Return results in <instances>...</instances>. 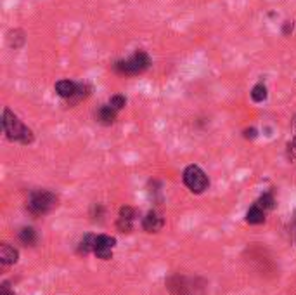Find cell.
I'll list each match as a JSON object with an SVG mask.
<instances>
[{
  "label": "cell",
  "mask_w": 296,
  "mask_h": 295,
  "mask_svg": "<svg viewBox=\"0 0 296 295\" xmlns=\"http://www.w3.org/2000/svg\"><path fill=\"white\" fill-rule=\"evenodd\" d=\"M2 125H4L5 134H7V137L11 141H18V143H23V144L31 143V139H33L31 130H29L26 125H23L21 120H19L11 110H7V108L4 110Z\"/></svg>",
  "instance_id": "1"
},
{
  "label": "cell",
  "mask_w": 296,
  "mask_h": 295,
  "mask_svg": "<svg viewBox=\"0 0 296 295\" xmlns=\"http://www.w3.org/2000/svg\"><path fill=\"white\" fill-rule=\"evenodd\" d=\"M151 64V58L147 56V52L144 51H137L134 56H130L128 59H123V61H116L113 64L114 71L120 75H140L149 68Z\"/></svg>",
  "instance_id": "2"
},
{
  "label": "cell",
  "mask_w": 296,
  "mask_h": 295,
  "mask_svg": "<svg viewBox=\"0 0 296 295\" xmlns=\"http://www.w3.org/2000/svg\"><path fill=\"white\" fill-rule=\"evenodd\" d=\"M57 205V198L51 191H35L28 200V208L31 214L44 215Z\"/></svg>",
  "instance_id": "3"
},
{
  "label": "cell",
  "mask_w": 296,
  "mask_h": 295,
  "mask_svg": "<svg viewBox=\"0 0 296 295\" xmlns=\"http://www.w3.org/2000/svg\"><path fill=\"white\" fill-rule=\"evenodd\" d=\"M184 182L192 193H203L208 188V177L197 165H189L184 170Z\"/></svg>",
  "instance_id": "4"
},
{
  "label": "cell",
  "mask_w": 296,
  "mask_h": 295,
  "mask_svg": "<svg viewBox=\"0 0 296 295\" xmlns=\"http://www.w3.org/2000/svg\"><path fill=\"white\" fill-rule=\"evenodd\" d=\"M114 238L106 235H101L95 238V243H94V254L97 255L99 259H103V261H108L111 259L113 255V248H114Z\"/></svg>",
  "instance_id": "5"
},
{
  "label": "cell",
  "mask_w": 296,
  "mask_h": 295,
  "mask_svg": "<svg viewBox=\"0 0 296 295\" xmlns=\"http://www.w3.org/2000/svg\"><path fill=\"white\" fill-rule=\"evenodd\" d=\"M134 221H135V212H134V208L123 206L120 210V217H118V228H120V231L128 233L132 229V226H134Z\"/></svg>",
  "instance_id": "6"
},
{
  "label": "cell",
  "mask_w": 296,
  "mask_h": 295,
  "mask_svg": "<svg viewBox=\"0 0 296 295\" xmlns=\"http://www.w3.org/2000/svg\"><path fill=\"white\" fill-rule=\"evenodd\" d=\"M77 90H78V84H75V82L71 80H59L57 84H55V92L61 97H64V99L75 97Z\"/></svg>",
  "instance_id": "7"
},
{
  "label": "cell",
  "mask_w": 296,
  "mask_h": 295,
  "mask_svg": "<svg viewBox=\"0 0 296 295\" xmlns=\"http://www.w3.org/2000/svg\"><path fill=\"white\" fill-rule=\"evenodd\" d=\"M142 228L146 229L147 233H156L163 228V219H161V215H158L156 212H149V214L144 217Z\"/></svg>",
  "instance_id": "8"
},
{
  "label": "cell",
  "mask_w": 296,
  "mask_h": 295,
  "mask_svg": "<svg viewBox=\"0 0 296 295\" xmlns=\"http://www.w3.org/2000/svg\"><path fill=\"white\" fill-rule=\"evenodd\" d=\"M116 113L118 111L114 110L111 104H104V106L99 108L97 111V120L104 125H111L114 122V118H116Z\"/></svg>",
  "instance_id": "9"
},
{
  "label": "cell",
  "mask_w": 296,
  "mask_h": 295,
  "mask_svg": "<svg viewBox=\"0 0 296 295\" xmlns=\"http://www.w3.org/2000/svg\"><path fill=\"white\" fill-rule=\"evenodd\" d=\"M246 221H248L249 224H262V222L265 221V210L260 208L255 203L248 210V214H246Z\"/></svg>",
  "instance_id": "10"
},
{
  "label": "cell",
  "mask_w": 296,
  "mask_h": 295,
  "mask_svg": "<svg viewBox=\"0 0 296 295\" xmlns=\"http://www.w3.org/2000/svg\"><path fill=\"white\" fill-rule=\"evenodd\" d=\"M0 261H2V264H14L16 261H18V250L12 247H9V245H4V247L0 248Z\"/></svg>",
  "instance_id": "11"
},
{
  "label": "cell",
  "mask_w": 296,
  "mask_h": 295,
  "mask_svg": "<svg viewBox=\"0 0 296 295\" xmlns=\"http://www.w3.org/2000/svg\"><path fill=\"white\" fill-rule=\"evenodd\" d=\"M251 97H253V101H256V103L265 101L267 99V87L263 84H256L255 87L251 88Z\"/></svg>",
  "instance_id": "12"
},
{
  "label": "cell",
  "mask_w": 296,
  "mask_h": 295,
  "mask_svg": "<svg viewBox=\"0 0 296 295\" xmlns=\"http://www.w3.org/2000/svg\"><path fill=\"white\" fill-rule=\"evenodd\" d=\"M19 238H21V241L25 245H33L35 241H37V235H35V231H33L31 228H25L21 233H19Z\"/></svg>",
  "instance_id": "13"
},
{
  "label": "cell",
  "mask_w": 296,
  "mask_h": 295,
  "mask_svg": "<svg viewBox=\"0 0 296 295\" xmlns=\"http://www.w3.org/2000/svg\"><path fill=\"white\" fill-rule=\"evenodd\" d=\"M256 205H258L260 208H263V210H270V208H274V196H272L270 193H265V195L256 202Z\"/></svg>",
  "instance_id": "14"
},
{
  "label": "cell",
  "mask_w": 296,
  "mask_h": 295,
  "mask_svg": "<svg viewBox=\"0 0 296 295\" xmlns=\"http://www.w3.org/2000/svg\"><path fill=\"white\" fill-rule=\"evenodd\" d=\"M94 243H95V236L92 235H87L83 238V241H81L80 245V252H83V254H88V252H94Z\"/></svg>",
  "instance_id": "15"
},
{
  "label": "cell",
  "mask_w": 296,
  "mask_h": 295,
  "mask_svg": "<svg viewBox=\"0 0 296 295\" xmlns=\"http://www.w3.org/2000/svg\"><path fill=\"white\" fill-rule=\"evenodd\" d=\"M109 104H111V106H113L116 111H120L121 108H123L125 104H127V99H125L123 96H120V94H118V96H113V97H111V99H109Z\"/></svg>",
  "instance_id": "16"
},
{
  "label": "cell",
  "mask_w": 296,
  "mask_h": 295,
  "mask_svg": "<svg viewBox=\"0 0 296 295\" xmlns=\"http://www.w3.org/2000/svg\"><path fill=\"white\" fill-rule=\"evenodd\" d=\"M0 295H14V294H12V290L9 288V285L4 283L2 287H0Z\"/></svg>",
  "instance_id": "17"
},
{
  "label": "cell",
  "mask_w": 296,
  "mask_h": 295,
  "mask_svg": "<svg viewBox=\"0 0 296 295\" xmlns=\"http://www.w3.org/2000/svg\"><path fill=\"white\" fill-rule=\"evenodd\" d=\"M289 31H293V21H286V25H284V33L288 35Z\"/></svg>",
  "instance_id": "18"
},
{
  "label": "cell",
  "mask_w": 296,
  "mask_h": 295,
  "mask_svg": "<svg viewBox=\"0 0 296 295\" xmlns=\"http://www.w3.org/2000/svg\"><path fill=\"white\" fill-rule=\"evenodd\" d=\"M293 235L296 238V214H295V221H293Z\"/></svg>",
  "instance_id": "19"
}]
</instances>
